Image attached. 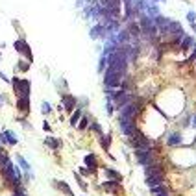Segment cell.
Wrapping results in <instances>:
<instances>
[{"label": "cell", "instance_id": "6da1fadb", "mask_svg": "<svg viewBox=\"0 0 196 196\" xmlns=\"http://www.w3.org/2000/svg\"><path fill=\"white\" fill-rule=\"evenodd\" d=\"M137 161L144 166L156 163V154L152 148H137Z\"/></svg>", "mask_w": 196, "mask_h": 196}, {"label": "cell", "instance_id": "7a4b0ae2", "mask_svg": "<svg viewBox=\"0 0 196 196\" xmlns=\"http://www.w3.org/2000/svg\"><path fill=\"white\" fill-rule=\"evenodd\" d=\"M13 87L19 96H30V82L26 80H13Z\"/></svg>", "mask_w": 196, "mask_h": 196}, {"label": "cell", "instance_id": "3957f363", "mask_svg": "<svg viewBox=\"0 0 196 196\" xmlns=\"http://www.w3.org/2000/svg\"><path fill=\"white\" fill-rule=\"evenodd\" d=\"M148 176H165L163 166L161 165H156V163L148 165V166H146V178H148Z\"/></svg>", "mask_w": 196, "mask_h": 196}, {"label": "cell", "instance_id": "277c9868", "mask_svg": "<svg viewBox=\"0 0 196 196\" xmlns=\"http://www.w3.org/2000/svg\"><path fill=\"white\" fill-rule=\"evenodd\" d=\"M63 106H65L67 111H72V109H74V106H76V98L70 96V94H65L63 96Z\"/></svg>", "mask_w": 196, "mask_h": 196}, {"label": "cell", "instance_id": "5b68a950", "mask_svg": "<svg viewBox=\"0 0 196 196\" xmlns=\"http://www.w3.org/2000/svg\"><path fill=\"white\" fill-rule=\"evenodd\" d=\"M15 48H17L19 52L26 54V58H28V59L32 61V52H30V48L26 46V43H24V41H17V43H15Z\"/></svg>", "mask_w": 196, "mask_h": 196}, {"label": "cell", "instance_id": "8992f818", "mask_svg": "<svg viewBox=\"0 0 196 196\" xmlns=\"http://www.w3.org/2000/svg\"><path fill=\"white\" fill-rule=\"evenodd\" d=\"M17 107L20 109V111H30V100H28V96H20L19 98V102H17Z\"/></svg>", "mask_w": 196, "mask_h": 196}, {"label": "cell", "instance_id": "52a82bcc", "mask_svg": "<svg viewBox=\"0 0 196 196\" xmlns=\"http://www.w3.org/2000/svg\"><path fill=\"white\" fill-rule=\"evenodd\" d=\"M85 166H87V168H91V172H94V170H96V166H98V161H96V156H93V154H89V156L85 157Z\"/></svg>", "mask_w": 196, "mask_h": 196}, {"label": "cell", "instance_id": "ba28073f", "mask_svg": "<svg viewBox=\"0 0 196 196\" xmlns=\"http://www.w3.org/2000/svg\"><path fill=\"white\" fill-rule=\"evenodd\" d=\"M161 181H163V176H148L146 178V185H150V187L161 185Z\"/></svg>", "mask_w": 196, "mask_h": 196}, {"label": "cell", "instance_id": "9c48e42d", "mask_svg": "<svg viewBox=\"0 0 196 196\" xmlns=\"http://www.w3.org/2000/svg\"><path fill=\"white\" fill-rule=\"evenodd\" d=\"M54 183H56V185H58V187L61 189V192H65L67 196H74V194H72V191L68 189V185H67L65 181H54Z\"/></svg>", "mask_w": 196, "mask_h": 196}, {"label": "cell", "instance_id": "30bf717a", "mask_svg": "<svg viewBox=\"0 0 196 196\" xmlns=\"http://www.w3.org/2000/svg\"><path fill=\"white\" fill-rule=\"evenodd\" d=\"M152 194H154V196H168V194H166V189L161 187V185L152 187Z\"/></svg>", "mask_w": 196, "mask_h": 196}, {"label": "cell", "instance_id": "8fae6325", "mask_svg": "<svg viewBox=\"0 0 196 196\" xmlns=\"http://www.w3.org/2000/svg\"><path fill=\"white\" fill-rule=\"evenodd\" d=\"M44 144H48V146H50V148H59V146H61V141H58V139H54V137H48L46 141H44Z\"/></svg>", "mask_w": 196, "mask_h": 196}, {"label": "cell", "instance_id": "7c38bea8", "mask_svg": "<svg viewBox=\"0 0 196 196\" xmlns=\"http://www.w3.org/2000/svg\"><path fill=\"white\" fill-rule=\"evenodd\" d=\"M118 183H120V181H117V180H115V181H106V183H102V189H106V191H115V189L118 187Z\"/></svg>", "mask_w": 196, "mask_h": 196}, {"label": "cell", "instance_id": "4fadbf2b", "mask_svg": "<svg viewBox=\"0 0 196 196\" xmlns=\"http://www.w3.org/2000/svg\"><path fill=\"white\" fill-rule=\"evenodd\" d=\"M180 142H181V137H180L178 133H174V135L168 137V144H170V146H178Z\"/></svg>", "mask_w": 196, "mask_h": 196}, {"label": "cell", "instance_id": "5bb4252c", "mask_svg": "<svg viewBox=\"0 0 196 196\" xmlns=\"http://www.w3.org/2000/svg\"><path fill=\"white\" fill-rule=\"evenodd\" d=\"M17 159H19V165H20V166H22V168H24V170H26V174H28V178H33V176H32V174H30V165H28V163H26V161H24V159H22V157H17Z\"/></svg>", "mask_w": 196, "mask_h": 196}, {"label": "cell", "instance_id": "9a60e30c", "mask_svg": "<svg viewBox=\"0 0 196 196\" xmlns=\"http://www.w3.org/2000/svg\"><path fill=\"white\" fill-rule=\"evenodd\" d=\"M80 117H82V111H74V115L70 117V124H72V126H76L78 122H80Z\"/></svg>", "mask_w": 196, "mask_h": 196}, {"label": "cell", "instance_id": "2e32d148", "mask_svg": "<svg viewBox=\"0 0 196 196\" xmlns=\"http://www.w3.org/2000/svg\"><path fill=\"white\" fill-rule=\"evenodd\" d=\"M107 172V176L111 178V180H117V181H120V174L117 172V170H106Z\"/></svg>", "mask_w": 196, "mask_h": 196}, {"label": "cell", "instance_id": "e0dca14e", "mask_svg": "<svg viewBox=\"0 0 196 196\" xmlns=\"http://www.w3.org/2000/svg\"><path fill=\"white\" fill-rule=\"evenodd\" d=\"M191 44H192V39L191 37H183L181 39V48H183V50H185V48H189Z\"/></svg>", "mask_w": 196, "mask_h": 196}, {"label": "cell", "instance_id": "ac0fdd59", "mask_svg": "<svg viewBox=\"0 0 196 196\" xmlns=\"http://www.w3.org/2000/svg\"><path fill=\"white\" fill-rule=\"evenodd\" d=\"M13 196H26V194H24V189L19 185V187H13Z\"/></svg>", "mask_w": 196, "mask_h": 196}, {"label": "cell", "instance_id": "d6986e66", "mask_svg": "<svg viewBox=\"0 0 196 196\" xmlns=\"http://www.w3.org/2000/svg\"><path fill=\"white\" fill-rule=\"evenodd\" d=\"M109 141H111V137H109V135L102 137V148H104V150H107V148H109Z\"/></svg>", "mask_w": 196, "mask_h": 196}, {"label": "cell", "instance_id": "ffe728a7", "mask_svg": "<svg viewBox=\"0 0 196 196\" xmlns=\"http://www.w3.org/2000/svg\"><path fill=\"white\" fill-rule=\"evenodd\" d=\"M8 161H9V159H8V156H6L2 150H0V166H2V165H6Z\"/></svg>", "mask_w": 196, "mask_h": 196}, {"label": "cell", "instance_id": "44dd1931", "mask_svg": "<svg viewBox=\"0 0 196 196\" xmlns=\"http://www.w3.org/2000/svg\"><path fill=\"white\" fill-rule=\"evenodd\" d=\"M78 128H80V130H85V128H87V117H83V118H82V122L78 124Z\"/></svg>", "mask_w": 196, "mask_h": 196}, {"label": "cell", "instance_id": "7402d4cb", "mask_svg": "<svg viewBox=\"0 0 196 196\" xmlns=\"http://www.w3.org/2000/svg\"><path fill=\"white\" fill-rule=\"evenodd\" d=\"M130 32L137 35V33H139V26H137V24H130Z\"/></svg>", "mask_w": 196, "mask_h": 196}, {"label": "cell", "instance_id": "603a6c76", "mask_svg": "<svg viewBox=\"0 0 196 196\" xmlns=\"http://www.w3.org/2000/svg\"><path fill=\"white\" fill-rule=\"evenodd\" d=\"M6 137H8V141H9V142H11V144H15V142H17V139H15V137H13V135H11V133H9V131H8V133H6Z\"/></svg>", "mask_w": 196, "mask_h": 196}, {"label": "cell", "instance_id": "cb8c5ba5", "mask_svg": "<svg viewBox=\"0 0 196 196\" xmlns=\"http://www.w3.org/2000/svg\"><path fill=\"white\" fill-rule=\"evenodd\" d=\"M80 172H82L83 176H89V174H93V172H91V168H82V170H80Z\"/></svg>", "mask_w": 196, "mask_h": 196}, {"label": "cell", "instance_id": "d4e9b609", "mask_svg": "<svg viewBox=\"0 0 196 196\" xmlns=\"http://www.w3.org/2000/svg\"><path fill=\"white\" fill-rule=\"evenodd\" d=\"M76 180H78V183H80V185H82V189H85V183H83V181H82V178H80V176H78V174H76Z\"/></svg>", "mask_w": 196, "mask_h": 196}, {"label": "cell", "instance_id": "484cf974", "mask_svg": "<svg viewBox=\"0 0 196 196\" xmlns=\"http://www.w3.org/2000/svg\"><path fill=\"white\" fill-rule=\"evenodd\" d=\"M43 111L48 113V111H50V106H48V104H43Z\"/></svg>", "mask_w": 196, "mask_h": 196}, {"label": "cell", "instance_id": "4316f807", "mask_svg": "<svg viewBox=\"0 0 196 196\" xmlns=\"http://www.w3.org/2000/svg\"><path fill=\"white\" fill-rule=\"evenodd\" d=\"M93 130H94L96 133H100V126H98V124H93Z\"/></svg>", "mask_w": 196, "mask_h": 196}]
</instances>
